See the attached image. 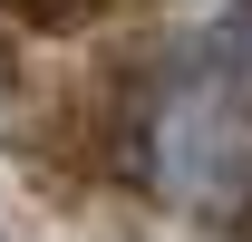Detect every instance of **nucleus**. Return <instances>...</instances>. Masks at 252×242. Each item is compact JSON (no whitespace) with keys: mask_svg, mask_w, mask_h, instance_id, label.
<instances>
[{"mask_svg":"<svg viewBox=\"0 0 252 242\" xmlns=\"http://www.w3.org/2000/svg\"><path fill=\"white\" fill-rule=\"evenodd\" d=\"M146 184L194 223H252V97L223 68H185L136 126Z\"/></svg>","mask_w":252,"mask_h":242,"instance_id":"1","label":"nucleus"}]
</instances>
